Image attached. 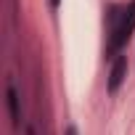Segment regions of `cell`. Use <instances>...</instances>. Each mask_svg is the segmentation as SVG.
<instances>
[{"label":"cell","instance_id":"6da1fadb","mask_svg":"<svg viewBox=\"0 0 135 135\" xmlns=\"http://www.w3.org/2000/svg\"><path fill=\"white\" fill-rule=\"evenodd\" d=\"M111 19H114V24H111V37H109V53L111 56H119V50L135 35V0H132L127 8L117 11Z\"/></svg>","mask_w":135,"mask_h":135},{"label":"cell","instance_id":"7a4b0ae2","mask_svg":"<svg viewBox=\"0 0 135 135\" xmlns=\"http://www.w3.org/2000/svg\"><path fill=\"white\" fill-rule=\"evenodd\" d=\"M127 80V56H114V61H111V72H109V82H106V88H109V93L114 95L119 88H122V82Z\"/></svg>","mask_w":135,"mask_h":135},{"label":"cell","instance_id":"3957f363","mask_svg":"<svg viewBox=\"0 0 135 135\" xmlns=\"http://www.w3.org/2000/svg\"><path fill=\"white\" fill-rule=\"evenodd\" d=\"M6 103H8V114H11V124L19 127V124H21V109H19V90H16L13 80H8V88H6Z\"/></svg>","mask_w":135,"mask_h":135},{"label":"cell","instance_id":"277c9868","mask_svg":"<svg viewBox=\"0 0 135 135\" xmlns=\"http://www.w3.org/2000/svg\"><path fill=\"white\" fill-rule=\"evenodd\" d=\"M64 135H80V132H77V127H74V124H69V127H66V132H64Z\"/></svg>","mask_w":135,"mask_h":135},{"label":"cell","instance_id":"5b68a950","mask_svg":"<svg viewBox=\"0 0 135 135\" xmlns=\"http://www.w3.org/2000/svg\"><path fill=\"white\" fill-rule=\"evenodd\" d=\"M58 3H61V0H50V8L56 11V8H58Z\"/></svg>","mask_w":135,"mask_h":135},{"label":"cell","instance_id":"8992f818","mask_svg":"<svg viewBox=\"0 0 135 135\" xmlns=\"http://www.w3.org/2000/svg\"><path fill=\"white\" fill-rule=\"evenodd\" d=\"M27 135H35V130H32V127H29V130H27Z\"/></svg>","mask_w":135,"mask_h":135}]
</instances>
